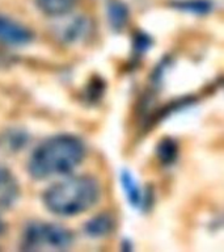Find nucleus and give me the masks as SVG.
I'll use <instances>...</instances> for the list:
<instances>
[{"label": "nucleus", "instance_id": "nucleus-3", "mask_svg": "<svg viewBox=\"0 0 224 252\" xmlns=\"http://www.w3.org/2000/svg\"><path fill=\"white\" fill-rule=\"evenodd\" d=\"M74 242L68 228L56 223L34 222L25 228L23 247L25 250H67Z\"/></svg>", "mask_w": 224, "mask_h": 252}, {"label": "nucleus", "instance_id": "nucleus-11", "mask_svg": "<svg viewBox=\"0 0 224 252\" xmlns=\"http://www.w3.org/2000/svg\"><path fill=\"white\" fill-rule=\"evenodd\" d=\"M177 155V147L173 141H167L161 142L160 147H159V157L165 163H170L174 160V158Z\"/></svg>", "mask_w": 224, "mask_h": 252}, {"label": "nucleus", "instance_id": "nucleus-7", "mask_svg": "<svg viewBox=\"0 0 224 252\" xmlns=\"http://www.w3.org/2000/svg\"><path fill=\"white\" fill-rule=\"evenodd\" d=\"M114 227V222L112 220V217L108 214H101L92 218L88 220V223L85 224V234L93 238H101V236L108 235Z\"/></svg>", "mask_w": 224, "mask_h": 252}, {"label": "nucleus", "instance_id": "nucleus-9", "mask_svg": "<svg viewBox=\"0 0 224 252\" xmlns=\"http://www.w3.org/2000/svg\"><path fill=\"white\" fill-rule=\"evenodd\" d=\"M121 183L125 190L126 196L129 198V202L134 206H141L143 204V193L139 188L137 180L134 179L133 175L129 171H123L121 173Z\"/></svg>", "mask_w": 224, "mask_h": 252}, {"label": "nucleus", "instance_id": "nucleus-2", "mask_svg": "<svg viewBox=\"0 0 224 252\" xmlns=\"http://www.w3.org/2000/svg\"><path fill=\"white\" fill-rule=\"evenodd\" d=\"M100 198V184L92 176L79 175L55 183L43 193V204L55 216L74 217L90 209Z\"/></svg>", "mask_w": 224, "mask_h": 252}, {"label": "nucleus", "instance_id": "nucleus-6", "mask_svg": "<svg viewBox=\"0 0 224 252\" xmlns=\"http://www.w3.org/2000/svg\"><path fill=\"white\" fill-rule=\"evenodd\" d=\"M37 5L45 15L60 17L74 9L76 0H37Z\"/></svg>", "mask_w": 224, "mask_h": 252}, {"label": "nucleus", "instance_id": "nucleus-1", "mask_svg": "<svg viewBox=\"0 0 224 252\" xmlns=\"http://www.w3.org/2000/svg\"><path fill=\"white\" fill-rule=\"evenodd\" d=\"M85 157V145L76 135L59 134L35 147L28 169L37 180L68 175Z\"/></svg>", "mask_w": 224, "mask_h": 252}, {"label": "nucleus", "instance_id": "nucleus-10", "mask_svg": "<svg viewBox=\"0 0 224 252\" xmlns=\"http://www.w3.org/2000/svg\"><path fill=\"white\" fill-rule=\"evenodd\" d=\"M177 7L180 9H185L188 12L193 13H206L211 9V4L206 1V0H188V1H182V3L177 4Z\"/></svg>", "mask_w": 224, "mask_h": 252}, {"label": "nucleus", "instance_id": "nucleus-8", "mask_svg": "<svg viewBox=\"0 0 224 252\" xmlns=\"http://www.w3.org/2000/svg\"><path fill=\"white\" fill-rule=\"evenodd\" d=\"M108 17H109L110 25L115 31H121L125 27L129 19L127 8L119 0H109L108 3Z\"/></svg>", "mask_w": 224, "mask_h": 252}, {"label": "nucleus", "instance_id": "nucleus-4", "mask_svg": "<svg viewBox=\"0 0 224 252\" xmlns=\"http://www.w3.org/2000/svg\"><path fill=\"white\" fill-rule=\"evenodd\" d=\"M33 39L31 32L15 20L0 15V43L12 47L25 46Z\"/></svg>", "mask_w": 224, "mask_h": 252}, {"label": "nucleus", "instance_id": "nucleus-12", "mask_svg": "<svg viewBox=\"0 0 224 252\" xmlns=\"http://www.w3.org/2000/svg\"><path fill=\"white\" fill-rule=\"evenodd\" d=\"M4 232H5V224L1 220H0V235H3Z\"/></svg>", "mask_w": 224, "mask_h": 252}, {"label": "nucleus", "instance_id": "nucleus-5", "mask_svg": "<svg viewBox=\"0 0 224 252\" xmlns=\"http://www.w3.org/2000/svg\"><path fill=\"white\" fill-rule=\"evenodd\" d=\"M19 197V184L16 177L5 167L0 164V208H9Z\"/></svg>", "mask_w": 224, "mask_h": 252}]
</instances>
